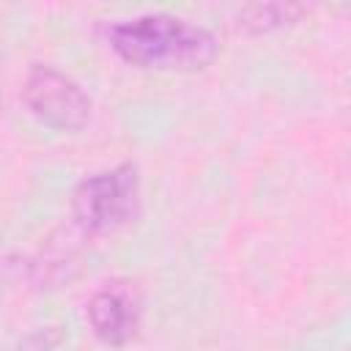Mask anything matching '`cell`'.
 Wrapping results in <instances>:
<instances>
[{"label":"cell","mask_w":351,"mask_h":351,"mask_svg":"<svg viewBox=\"0 0 351 351\" xmlns=\"http://www.w3.org/2000/svg\"><path fill=\"white\" fill-rule=\"evenodd\" d=\"M88 324L104 346H126L140 329V296L132 282L110 280L88 299Z\"/></svg>","instance_id":"cell-4"},{"label":"cell","mask_w":351,"mask_h":351,"mask_svg":"<svg viewBox=\"0 0 351 351\" xmlns=\"http://www.w3.org/2000/svg\"><path fill=\"white\" fill-rule=\"evenodd\" d=\"M22 101L38 123L58 132H80L93 115V101L80 88V82L49 63H33L27 69Z\"/></svg>","instance_id":"cell-3"},{"label":"cell","mask_w":351,"mask_h":351,"mask_svg":"<svg viewBox=\"0 0 351 351\" xmlns=\"http://www.w3.org/2000/svg\"><path fill=\"white\" fill-rule=\"evenodd\" d=\"M107 41L121 60L159 71H197L219 52V41L208 27L173 14H140L112 22Z\"/></svg>","instance_id":"cell-1"},{"label":"cell","mask_w":351,"mask_h":351,"mask_svg":"<svg viewBox=\"0 0 351 351\" xmlns=\"http://www.w3.org/2000/svg\"><path fill=\"white\" fill-rule=\"evenodd\" d=\"M60 343V332L58 326H41L30 335L22 337V343L14 348V351H55Z\"/></svg>","instance_id":"cell-6"},{"label":"cell","mask_w":351,"mask_h":351,"mask_svg":"<svg viewBox=\"0 0 351 351\" xmlns=\"http://www.w3.org/2000/svg\"><path fill=\"white\" fill-rule=\"evenodd\" d=\"M307 14V5H291V3H255L244 5L236 16V27L244 33H269L288 27L299 22Z\"/></svg>","instance_id":"cell-5"},{"label":"cell","mask_w":351,"mask_h":351,"mask_svg":"<svg viewBox=\"0 0 351 351\" xmlns=\"http://www.w3.org/2000/svg\"><path fill=\"white\" fill-rule=\"evenodd\" d=\"M137 208L140 173L132 162L85 176L71 192V219L85 236H101L129 225Z\"/></svg>","instance_id":"cell-2"}]
</instances>
